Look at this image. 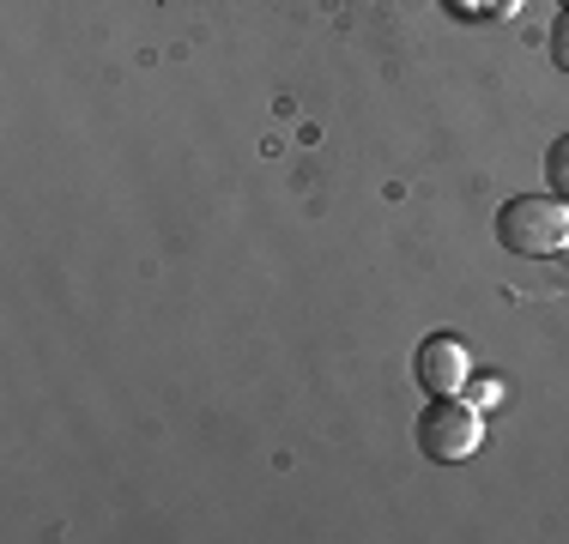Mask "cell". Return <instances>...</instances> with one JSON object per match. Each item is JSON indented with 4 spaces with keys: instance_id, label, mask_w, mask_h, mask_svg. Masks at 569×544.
Listing matches in <instances>:
<instances>
[{
    "instance_id": "cell-9",
    "label": "cell",
    "mask_w": 569,
    "mask_h": 544,
    "mask_svg": "<svg viewBox=\"0 0 569 544\" xmlns=\"http://www.w3.org/2000/svg\"><path fill=\"white\" fill-rule=\"evenodd\" d=\"M558 7H563V12H569V0H558Z\"/></svg>"
},
{
    "instance_id": "cell-2",
    "label": "cell",
    "mask_w": 569,
    "mask_h": 544,
    "mask_svg": "<svg viewBox=\"0 0 569 544\" xmlns=\"http://www.w3.org/2000/svg\"><path fill=\"white\" fill-rule=\"evenodd\" d=\"M485 442V417L472 400H430L425 417H418V447H425L430 460H442V466H455V460H472Z\"/></svg>"
},
{
    "instance_id": "cell-5",
    "label": "cell",
    "mask_w": 569,
    "mask_h": 544,
    "mask_svg": "<svg viewBox=\"0 0 569 544\" xmlns=\"http://www.w3.org/2000/svg\"><path fill=\"white\" fill-rule=\"evenodd\" d=\"M467 400L479 405V412H491V405H503V381H497V375H479V381L467 387Z\"/></svg>"
},
{
    "instance_id": "cell-6",
    "label": "cell",
    "mask_w": 569,
    "mask_h": 544,
    "mask_svg": "<svg viewBox=\"0 0 569 544\" xmlns=\"http://www.w3.org/2000/svg\"><path fill=\"white\" fill-rule=\"evenodd\" d=\"M551 61H558V73H569V12H558V24H551Z\"/></svg>"
},
{
    "instance_id": "cell-4",
    "label": "cell",
    "mask_w": 569,
    "mask_h": 544,
    "mask_svg": "<svg viewBox=\"0 0 569 544\" xmlns=\"http://www.w3.org/2000/svg\"><path fill=\"white\" fill-rule=\"evenodd\" d=\"M546 188L558 200H569V133H563V140H551V152H546Z\"/></svg>"
},
{
    "instance_id": "cell-1",
    "label": "cell",
    "mask_w": 569,
    "mask_h": 544,
    "mask_svg": "<svg viewBox=\"0 0 569 544\" xmlns=\"http://www.w3.org/2000/svg\"><path fill=\"white\" fill-rule=\"evenodd\" d=\"M497 242H503L509 254H533V261L569 254V200H558V194L503 200V212H497Z\"/></svg>"
},
{
    "instance_id": "cell-7",
    "label": "cell",
    "mask_w": 569,
    "mask_h": 544,
    "mask_svg": "<svg viewBox=\"0 0 569 544\" xmlns=\"http://www.w3.org/2000/svg\"><path fill=\"white\" fill-rule=\"evenodd\" d=\"M449 7L460 12V19H467V12H491V0H449Z\"/></svg>"
},
{
    "instance_id": "cell-3",
    "label": "cell",
    "mask_w": 569,
    "mask_h": 544,
    "mask_svg": "<svg viewBox=\"0 0 569 544\" xmlns=\"http://www.w3.org/2000/svg\"><path fill=\"white\" fill-rule=\"evenodd\" d=\"M412 375H418V387H425L430 400H449V393H460L472 381V357H467V345H460V339L437 333V339H425V345H418Z\"/></svg>"
},
{
    "instance_id": "cell-8",
    "label": "cell",
    "mask_w": 569,
    "mask_h": 544,
    "mask_svg": "<svg viewBox=\"0 0 569 544\" xmlns=\"http://www.w3.org/2000/svg\"><path fill=\"white\" fill-rule=\"evenodd\" d=\"M515 7H521V0H491V12H515Z\"/></svg>"
}]
</instances>
